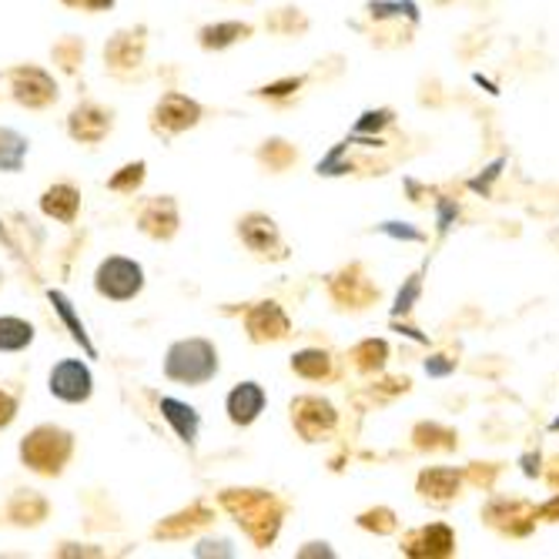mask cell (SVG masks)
<instances>
[{"mask_svg":"<svg viewBox=\"0 0 559 559\" xmlns=\"http://www.w3.org/2000/svg\"><path fill=\"white\" fill-rule=\"evenodd\" d=\"M292 369L301 379H322V376L332 372V359H329V352H322V348H301L298 355H292Z\"/></svg>","mask_w":559,"mask_h":559,"instance_id":"603a6c76","label":"cell"},{"mask_svg":"<svg viewBox=\"0 0 559 559\" xmlns=\"http://www.w3.org/2000/svg\"><path fill=\"white\" fill-rule=\"evenodd\" d=\"M241 241L251 248V251H272L278 248V228L269 215H248L241 218Z\"/></svg>","mask_w":559,"mask_h":559,"instance_id":"2e32d148","label":"cell"},{"mask_svg":"<svg viewBox=\"0 0 559 559\" xmlns=\"http://www.w3.org/2000/svg\"><path fill=\"white\" fill-rule=\"evenodd\" d=\"M245 325L251 332L255 342H265V338H282L288 335V316L278 309V301H262L255 305L248 316H245Z\"/></svg>","mask_w":559,"mask_h":559,"instance_id":"30bf717a","label":"cell"},{"mask_svg":"<svg viewBox=\"0 0 559 559\" xmlns=\"http://www.w3.org/2000/svg\"><path fill=\"white\" fill-rule=\"evenodd\" d=\"M385 238H395V241H416V245H423L426 241V231H419V228H413L409 222H382V225H376Z\"/></svg>","mask_w":559,"mask_h":559,"instance_id":"1f68e13d","label":"cell"},{"mask_svg":"<svg viewBox=\"0 0 559 559\" xmlns=\"http://www.w3.org/2000/svg\"><path fill=\"white\" fill-rule=\"evenodd\" d=\"M419 489H423V496L449 499V496L460 492V473L455 469H429L419 476Z\"/></svg>","mask_w":559,"mask_h":559,"instance_id":"7402d4cb","label":"cell"},{"mask_svg":"<svg viewBox=\"0 0 559 559\" xmlns=\"http://www.w3.org/2000/svg\"><path fill=\"white\" fill-rule=\"evenodd\" d=\"M460 222V201L455 198H436V228L439 235H449Z\"/></svg>","mask_w":559,"mask_h":559,"instance_id":"4dcf8cb0","label":"cell"},{"mask_svg":"<svg viewBox=\"0 0 559 559\" xmlns=\"http://www.w3.org/2000/svg\"><path fill=\"white\" fill-rule=\"evenodd\" d=\"M68 128H71V138H78L84 144H94V141H100V138L111 131V115L94 108V105H81L71 115V124Z\"/></svg>","mask_w":559,"mask_h":559,"instance_id":"5bb4252c","label":"cell"},{"mask_svg":"<svg viewBox=\"0 0 559 559\" xmlns=\"http://www.w3.org/2000/svg\"><path fill=\"white\" fill-rule=\"evenodd\" d=\"M222 502L262 549L275 543L282 513H285L275 496H269L262 489H228V492H222Z\"/></svg>","mask_w":559,"mask_h":559,"instance_id":"6da1fadb","label":"cell"},{"mask_svg":"<svg viewBox=\"0 0 559 559\" xmlns=\"http://www.w3.org/2000/svg\"><path fill=\"white\" fill-rule=\"evenodd\" d=\"M395 332H405L413 342H423V345L429 342V335H423V332H419V329H413V325H399V322H395Z\"/></svg>","mask_w":559,"mask_h":559,"instance_id":"ab89813d","label":"cell"},{"mask_svg":"<svg viewBox=\"0 0 559 559\" xmlns=\"http://www.w3.org/2000/svg\"><path fill=\"white\" fill-rule=\"evenodd\" d=\"M345 151H348V141H342V144H335L332 151H329V155L319 162V175H325V178H338V175H348L352 171V162H342V155H345Z\"/></svg>","mask_w":559,"mask_h":559,"instance_id":"f546056e","label":"cell"},{"mask_svg":"<svg viewBox=\"0 0 559 559\" xmlns=\"http://www.w3.org/2000/svg\"><path fill=\"white\" fill-rule=\"evenodd\" d=\"M473 81H476V84H479V87H486V91H489V94H499V87H496V84H492V81H489V78H483V74H473Z\"/></svg>","mask_w":559,"mask_h":559,"instance_id":"7bdbcfd3","label":"cell"},{"mask_svg":"<svg viewBox=\"0 0 559 559\" xmlns=\"http://www.w3.org/2000/svg\"><path fill=\"white\" fill-rule=\"evenodd\" d=\"M141 181H144V162H134V165H124L108 185H111V191H124V194H128V191H134Z\"/></svg>","mask_w":559,"mask_h":559,"instance_id":"d6a6232c","label":"cell"},{"mask_svg":"<svg viewBox=\"0 0 559 559\" xmlns=\"http://www.w3.org/2000/svg\"><path fill=\"white\" fill-rule=\"evenodd\" d=\"M64 4H71V8H81V4H84V0H64Z\"/></svg>","mask_w":559,"mask_h":559,"instance_id":"7dc6e473","label":"cell"},{"mask_svg":"<svg viewBox=\"0 0 559 559\" xmlns=\"http://www.w3.org/2000/svg\"><path fill=\"white\" fill-rule=\"evenodd\" d=\"M372 17H409L413 24L419 21V4L416 0H372L369 4Z\"/></svg>","mask_w":559,"mask_h":559,"instance_id":"484cf974","label":"cell"},{"mask_svg":"<svg viewBox=\"0 0 559 559\" xmlns=\"http://www.w3.org/2000/svg\"><path fill=\"white\" fill-rule=\"evenodd\" d=\"M165 376L181 385H205L218 376V348L205 338H181L168 348Z\"/></svg>","mask_w":559,"mask_h":559,"instance_id":"7a4b0ae2","label":"cell"},{"mask_svg":"<svg viewBox=\"0 0 559 559\" xmlns=\"http://www.w3.org/2000/svg\"><path fill=\"white\" fill-rule=\"evenodd\" d=\"M50 298V305H55V309H58V316H61V322L71 329V338L87 352V359H94V345H91V338H87V332H84V322L78 319V312H74V305H71V298L64 295V292H50L47 295Z\"/></svg>","mask_w":559,"mask_h":559,"instance_id":"d6986e66","label":"cell"},{"mask_svg":"<svg viewBox=\"0 0 559 559\" xmlns=\"http://www.w3.org/2000/svg\"><path fill=\"white\" fill-rule=\"evenodd\" d=\"M158 409H162V416H165V423L178 432V439L181 442H194L198 439V429H201V416H198V409L194 405H188V402H178V399H171V395H165L162 402H158Z\"/></svg>","mask_w":559,"mask_h":559,"instance_id":"7c38bea8","label":"cell"},{"mask_svg":"<svg viewBox=\"0 0 559 559\" xmlns=\"http://www.w3.org/2000/svg\"><path fill=\"white\" fill-rule=\"evenodd\" d=\"M319 552H322V556H332V549H329L325 543H312L309 549H301L298 556H319Z\"/></svg>","mask_w":559,"mask_h":559,"instance_id":"60d3db41","label":"cell"},{"mask_svg":"<svg viewBox=\"0 0 559 559\" xmlns=\"http://www.w3.org/2000/svg\"><path fill=\"white\" fill-rule=\"evenodd\" d=\"M395 118H392V111L389 108H379V111H366L359 121H355V134H372V131H382V128H389Z\"/></svg>","mask_w":559,"mask_h":559,"instance_id":"836d02e7","label":"cell"},{"mask_svg":"<svg viewBox=\"0 0 559 559\" xmlns=\"http://www.w3.org/2000/svg\"><path fill=\"white\" fill-rule=\"evenodd\" d=\"M94 288L100 298H111V301H131L141 288H144V269L131 259L111 255L97 265L94 272Z\"/></svg>","mask_w":559,"mask_h":559,"instance_id":"277c9868","label":"cell"},{"mask_svg":"<svg viewBox=\"0 0 559 559\" xmlns=\"http://www.w3.org/2000/svg\"><path fill=\"white\" fill-rule=\"evenodd\" d=\"M74 439L71 432L58 429V426H37L31 436H24L21 442V460L24 466H31L34 473L44 476H58L64 469V463L71 460Z\"/></svg>","mask_w":559,"mask_h":559,"instance_id":"3957f363","label":"cell"},{"mask_svg":"<svg viewBox=\"0 0 559 559\" xmlns=\"http://www.w3.org/2000/svg\"><path fill=\"white\" fill-rule=\"evenodd\" d=\"M549 513H559V496H556L549 506H543V510H539V516H549Z\"/></svg>","mask_w":559,"mask_h":559,"instance_id":"f6af8a7d","label":"cell"},{"mask_svg":"<svg viewBox=\"0 0 559 559\" xmlns=\"http://www.w3.org/2000/svg\"><path fill=\"white\" fill-rule=\"evenodd\" d=\"M34 342V325L17 316H0V352H24Z\"/></svg>","mask_w":559,"mask_h":559,"instance_id":"ffe728a7","label":"cell"},{"mask_svg":"<svg viewBox=\"0 0 559 559\" xmlns=\"http://www.w3.org/2000/svg\"><path fill=\"white\" fill-rule=\"evenodd\" d=\"M27 138L17 134L14 128H0V171H21L27 158Z\"/></svg>","mask_w":559,"mask_h":559,"instance_id":"ac0fdd59","label":"cell"},{"mask_svg":"<svg viewBox=\"0 0 559 559\" xmlns=\"http://www.w3.org/2000/svg\"><path fill=\"white\" fill-rule=\"evenodd\" d=\"M141 231L151 238H171L178 231V209L171 198H151L141 209Z\"/></svg>","mask_w":559,"mask_h":559,"instance_id":"8fae6325","label":"cell"},{"mask_svg":"<svg viewBox=\"0 0 559 559\" xmlns=\"http://www.w3.org/2000/svg\"><path fill=\"white\" fill-rule=\"evenodd\" d=\"M201 118V105L185 94H165L155 108V124L165 128V131H185V128H194Z\"/></svg>","mask_w":559,"mask_h":559,"instance_id":"9c48e42d","label":"cell"},{"mask_svg":"<svg viewBox=\"0 0 559 559\" xmlns=\"http://www.w3.org/2000/svg\"><path fill=\"white\" fill-rule=\"evenodd\" d=\"M141 47H144V40H141V31L134 34V31H124V34H118L111 44H108V64L111 68H118V71H124V68H138V61H141Z\"/></svg>","mask_w":559,"mask_h":559,"instance_id":"e0dca14e","label":"cell"},{"mask_svg":"<svg viewBox=\"0 0 559 559\" xmlns=\"http://www.w3.org/2000/svg\"><path fill=\"white\" fill-rule=\"evenodd\" d=\"M549 429H552V432H559V416H556V419L549 423Z\"/></svg>","mask_w":559,"mask_h":559,"instance_id":"bcb514c9","label":"cell"},{"mask_svg":"<svg viewBox=\"0 0 559 559\" xmlns=\"http://www.w3.org/2000/svg\"><path fill=\"white\" fill-rule=\"evenodd\" d=\"M265 389L259 382H241L228 392L225 399V409H228V419L235 426H251L262 413H265Z\"/></svg>","mask_w":559,"mask_h":559,"instance_id":"ba28073f","label":"cell"},{"mask_svg":"<svg viewBox=\"0 0 559 559\" xmlns=\"http://www.w3.org/2000/svg\"><path fill=\"white\" fill-rule=\"evenodd\" d=\"M523 473L526 476H536L539 473V452H526L523 455Z\"/></svg>","mask_w":559,"mask_h":559,"instance_id":"f35d334b","label":"cell"},{"mask_svg":"<svg viewBox=\"0 0 559 559\" xmlns=\"http://www.w3.org/2000/svg\"><path fill=\"white\" fill-rule=\"evenodd\" d=\"M298 87H301V78H288V81H278V84L262 87V94H265V97H285V94H292V91H298Z\"/></svg>","mask_w":559,"mask_h":559,"instance_id":"74e56055","label":"cell"},{"mask_svg":"<svg viewBox=\"0 0 559 559\" xmlns=\"http://www.w3.org/2000/svg\"><path fill=\"white\" fill-rule=\"evenodd\" d=\"M78 209H81V194L71 185H55L40 198V212L55 222H64V225H71L78 218Z\"/></svg>","mask_w":559,"mask_h":559,"instance_id":"4fadbf2b","label":"cell"},{"mask_svg":"<svg viewBox=\"0 0 559 559\" xmlns=\"http://www.w3.org/2000/svg\"><path fill=\"white\" fill-rule=\"evenodd\" d=\"M14 416H17V399H14L11 392L0 389V429L11 426V423H14Z\"/></svg>","mask_w":559,"mask_h":559,"instance_id":"8d00e7d4","label":"cell"},{"mask_svg":"<svg viewBox=\"0 0 559 559\" xmlns=\"http://www.w3.org/2000/svg\"><path fill=\"white\" fill-rule=\"evenodd\" d=\"M209 520H212V513L205 510V502H194L191 510H185V513L171 516V520H168V523H162L155 533H158V536H165V539H181L185 533H191L194 526L209 523Z\"/></svg>","mask_w":559,"mask_h":559,"instance_id":"44dd1931","label":"cell"},{"mask_svg":"<svg viewBox=\"0 0 559 559\" xmlns=\"http://www.w3.org/2000/svg\"><path fill=\"white\" fill-rule=\"evenodd\" d=\"M0 238H8V231H4V225H0Z\"/></svg>","mask_w":559,"mask_h":559,"instance_id":"c3c4849f","label":"cell"},{"mask_svg":"<svg viewBox=\"0 0 559 559\" xmlns=\"http://www.w3.org/2000/svg\"><path fill=\"white\" fill-rule=\"evenodd\" d=\"M352 355H355V359H359V369H382L385 355H389V345H385V342L369 338V342H362L359 348H355Z\"/></svg>","mask_w":559,"mask_h":559,"instance_id":"f1b7e54d","label":"cell"},{"mask_svg":"<svg viewBox=\"0 0 559 559\" xmlns=\"http://www.w3.org/2000/svg\"><path fill=\"white\" fill-rule=\"evenodd\" d=\"M506 165H510V158H506V155H499V158H496V162H489V165H486V168H483V171H479L476 178H469V181H466V188L486 198V194L492 191V185H496V181L502 178V168H506Z\"/></svg>","mask_w":559,"mask_h":559,"instance_id":"83f0119b","label":"cell"},{"mask_svg":"<svg viewBox=\"0 0 559 559\" xmlns=\"http://www.w3.org/2000/svg\"><path fill=\"white\" fill-rule=\"evenodd\" d=\"M292 423L305 439L312 442V439H319L322 432H329L335 426V409L319 395H301V399L292 402Z\"/></svg>","mask_w":559,"mask_h":559,"instance_id":"8992f818","label":"cell"},{"mask_svg":"<svg viewBox=\"0 0 559 559\" xmlns=\"http://www.w3.org/2000/svg\"><path fill=\"white\" fill-rule=\"evenodd\" d=\"M115 0H84V8L87 11H105V8H111Z\"/></svg>","mask_w":559,"mask_h":559,"instance_id":"b9f144b4","label":"cell"},{"mask_svg":"<svg viewBox=\"0 0 559 559\" xmlns=\"http://www.w3.org/2000/svg\"><path fill=\"white\" fill-rule=\"evenodd\" d=\"M452 372H455V359H449V355H432V359H426V376L445 379Z\"/></svg>","mask_w":559,"mask_h":559,"instance_id":"d590c367","label":"cell"},{"mask_svg":"<svg viewBox=\"0 0 559 559\" xmlns=\"http://www.w3.org/2000/svg\"><path fill=\"white\" fill-rule=\"evenodd\" d=\"M452 549H455V536L442 523H436L429 530H419L416 536L405 539V552H409V556H449Z\"/></svg>","mask_w":559,"mask_h":559,"instance_id":"9a60e30c","label":"cell"},{"mask_svg":"<svg viewBox=\"0 0 559 559\" xmlns=\"http://www.w3.org/2000/svg\"><path fill=\"white\" fill-rule=\"evenodd\" d=\"M419 295H423V275L416 272V275L405 278V285L399 288V295H395V301H392V319H399V316H409V312L416 309Z\"/></svg>","mask_w":559,"mask_h":559,"instance_id":"d4e9b609","label":"cell"},{"mask_svg":"<svg viewBox=\"0 0 559 559\" xmlns=\"http://www.w3.org/2000/svg\"><path fill=\"white\" fill-rule=\"evenodd\" d=\"M91 392H94V376L81 359H64L50 369V395L55 399L81 405L91 399Z\"/></svg>","mask_w":559,"mask_h":559,"instance_id":"5b68a950","label":"cell"},{"mask_svg":"<svg viewBox=\"0 0 559 559\" xmlns=\"http://www.w3.org/2000/svg\"><path fill=\"white\" fill-rule=\"evenodd\" d=\"M262 158H265L272 168H285V165L295 158V151H292L285 141H269V147H262Z\"/></svg>","mask_w":559,"mask_h":559,"instance_id":"e575fe53","label":"cell"},{"mask_svg":"<svg viewBox=\"0 0 559 559\" xmlns=\"http://www.w3.org/2000/svg\"><path fill=\"white\" fill-rule=\"evenodd\" d=\"M405 188H409L413 201H419V194H423V185H419V181H413V178H405Z\"/></svg>","mask_w":559,"mask_h":559,"instance_id":"ee69618b","label":"cell"},{"mask_svg":"<svg viewBox=\"0 0 559 559\" xmlns=\"http://www.w3.org/2000/svg\"><path fill=\"white\" fill-rule=\"evenodd\" d=\"M44 513H47V502L37 499V496H31V492H27V496H17L14 506H11V516H14L17 523H40Z\"/></svg>","mask_w":559,"mask_h":559,"instance_id":"4316f807","label":"cell"},{"mask_svg":"<svg viewBox=\"0 0 559 559\" xmlns=\"http://www.w3.org/2000/svg\"><path fill=\"white\" fill-rule=\"evenodd\" d=\"M248 34H251V27L248 24H238V21L212 24V27L201 31V44H205V47H228V44H235L238 37H248Z\"/></svg>","mask_w":559,"mask_h":559,"instance_id":"cb8c5ba5","label":"cell"},{"mask_svg":"<svg viewBox=\"0 0 559 559\" xmlns=\"http://www.w3.org/2000/svg\"><path fill=\"white\" fill-rule=\"evenodd\" d=\"M11 84H14V97L27 108H44V105H50V100L58 97L55 78H50L47 71H40V68H17L11 74Z\"/></svg>","mask_w":559,"mask_h":559,"instance_id":"52a82bcc","label":"cell"}]
</instances>
